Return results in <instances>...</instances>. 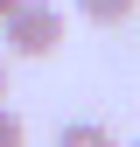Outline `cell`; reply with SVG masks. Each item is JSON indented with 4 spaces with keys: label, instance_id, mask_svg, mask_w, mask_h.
Instances as JSON below:
<instances>
[{
    "label": "cell",
    "instance_id": "1",
    "mask_svg": "<svg viewBox=\"0 0 140 147\" xmlns=\"http://www.w3.org/2000/svg\"><path fill=\"white\" fill-rule=\"evenodd\" d=\"M0 35H7V56L42 63V56L63 49V7H49V0H21V7L0 21Z\"/></svg>",
    "mask_w": 140,
    "mask_h": 147
},
{
    "label": "cell",
    "instance_id": "2",
    "mask_svg": "<svg viewBox=\"0 0 140 147\" xmlns=\"http://www.w3.org/2000/svg\"><path fill=\"white\" fill-rule=\"evenodd\" d=\"M56 147H119V133L98 126V119H63L56 126Z\"/></svg>",
    "mask_w": 140,
    "mask_h": 147
},
{
    "label": "cell",
    "instance_id": "3",
    "mask_svg": "<svg viewBox=\"0 0 140 147\" xmlns=\"http://www.w3.org/2000/svg\"><path fill=\"white\" fill-rule=\"evenodd\" d=\"M77 14H84V21H98V28H119V21H133V14H140V0H77Z\"/></svg>",
    "mask_w": 140,
    "mask_h": 147
},
{
    "label": "cell",
    "instance_id": "4",
    "mask_svg": "<svg viewBox=\"0 0 140 147\" xmlns=\"http://www.w3.org/2000/svg\"><path fill=\"white\" fill-rule=\"evenodd\" d=\"M0 147H28V126H21L14 105H0Z\"/></svg>",
    "mask_w": 140,
    "mask_h": 147
},
{
    "label": "cell",
    "instance_id": "5",
    "mask_svg": "<svg viewBox=\"0 0 140 147\" xmlns=\"http://www.w3.org/2000/svg\"><path fill=\"white\" fill-rule=\"evenodd\" d=\"M0 105H7V56H0Z\"/></svg>",
    "mask_w": 140,
    "mask_h": 147
},
{
    "label": "cell",
    "instance_id": "6",
    "mask_svg": "<svg viewBox=\"0 0 140 147\" xmlns=\"http://www.w3.org/2000/svg\"><path fill=\"white\" fill-rule=\"evenodd\" d=\"M14 7H21V0H0V21H7V14H14Z\"/></svg>",
    "mask_w": 140,
    "mask_h": 147
},
{
    "label": "cell",
    "instance_id": "7",
    "mask_svg": "<svg viewBox=\"0 0 140 147\" xmlns=\"http://www.w3.org/2000/svg\"><path fill=\"white\" fill-rule=\"evenodd\" d=\"M133 147H140V140H133Z\"/></svg>",
    "mask_w": 140,
    "mask_h": 147
}]
</instances>
